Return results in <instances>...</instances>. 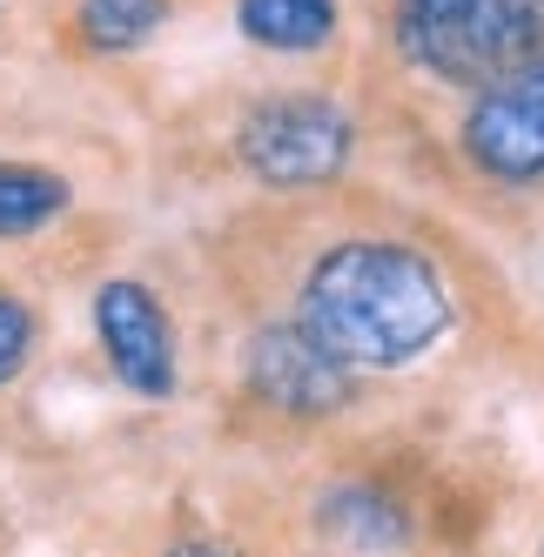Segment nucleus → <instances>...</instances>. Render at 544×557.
<instances>
[{
	"label": "nucleus",
	"instance_id": "obj_5",
	"mask_svg": "<svg viewBox=\"0 0 544 557\" xmlns=\"http://www.w3.org/2000/svg\"><path fill=\"white\" fill-rule=\"evenodd\" d=\"M243 376H249V389L262 404L283 410V417H330V410H343L349 396H357V370H349L302 315L296 323L256 330V343L243 356Z\"/></svg>",
	"mask_w": 544,
	"mask_h": 557
},
{
	"label": "nucleus",
	"instance_id": "obj_7",
	"mask_svg": "<svg viewBox=\"0 0 544 557\" xmlns=\"http://www.w3.org/2000/svg\"><path fill=\"white\" fill-rule=\"evenodd\" d=\"M236 27L269 54H317L336 34V0H236Z\"/></svg>",
	"mask_w": 544,
	"mask_h": 557
},
{
	"label": "nucleus",
	"instance_id": "obj_4",
	"mask_svg": "<svg viewBox=\"0 0 544 557\" xmlns=\"http://www.w3.org/2000/svg\"><path fill=\"white\" fill-rule=\"evenodd\" d=\"M95 336H101V356L114 383L141 404H169L175 383H182V363H175V323L169 309L154 302L148 283L135 275H114V283L95 289Z\"/></svg>",
	"mask_w": 544,
	"mask_h": 557
},
{
	"label": "nucleus",
	"instance_id": "obj_12",
	"mask_svg": "<svg viewBox=\"0 0 544 557\" xmlns=\"http://www.w3.org/2000/svg\"><path fill=\"white\" fill-rule=\"evenodd\" d=\"M169 557H243V550H228L222 537H182V544H175Z\"/></svg>",
	"mask_w": 544,
	"mask_h": 557
},
{
	"label": "nucleus",
	"instance_id": "obj_8",
	"mask_svg": "<svg viewBox=\"0 0 544 557\" xmlns=\"http://www.w3.org/2000/svg\"><path fill=\"white\" fill-rule=\"evenodd\" d=\"M323 531L336 544H357V550H391L410 537V517L397 497H383L376 484H343L323 497Z\"/></svg>",
	"mask_w": 544,
	"mask_h": 557
},
{
	"label": "nucleus",
	"instance_id": "obj_1",
	"mask_svg": "<svg viewBox=\"0 0 544 557\" xmlns=\"http://www.w3.org/2000/svg\"><path fill=\"white\" fill-rule=\"evenodd\" d=\"M302 323L349 370H404L444 343L450 289L423 249L383 243V235H357V243H336L309 262Z\"/></svg>",
	"mask_w": 544,
	"mask_h": 557
},
{
	"label": "nucleus",
	"instance_id": "obj_10",
	"mask_svg": "<svg viewBox=\"0 0 544 557\" xmlns=\"http://www.w3.org/2000/svg\"><path fill=\"white\" fill-rule=\"evenodd\" d=\"M162 21H169V0H82L74 8V27H82V41L95 54H128Z\"/></svg>",
	"mask_w": 544,
	"mask_h": 557
},
{
	"label": "nucleus",
	"instance_id": "obj_6",
	"mask_svg": "<svg viewBox=\"0 0 544 557\" xmlns=\"http://www.w3.org/2000/svg\"><path fill=\"white\" fill-rule=\"evenodd\" d=\"M463 154L491 182H544V54L478 88L463 114Z\"/></svg>",
	"mask_w": 544,
	"mask_h": 557
},
{
	"label": "nucleus",
	"instance_id": "obj_9",
	"mask_svg": "<svg viewBox=\"0 0 544 557\" xmlns=\"http://www.w3.org/2000/svg\"><path fill=\"white\" fill-rule=\"evenodd\" d=\"M61 209H67V182L54 169L0 162V243H21V235L48 228Z\"/></svg>",
	"mask_w": 544,
	"mask_h": 557
},
{
	"label": "nucleus",
	"instance_id": "obj_3",
	"mask_svg": "<svg viewBox=\"0 0 544 557\" xmlns=\"http://www.w3.org/2000/svg\"><path fill=\"white\" fill-rule=\"evenodd\" d=\"M357 122L330 95H269L243 114L236 154L262 188H330L349 169Z\"/></svg>",
	"mask_w": 544,
	"mask_h": 557
},
{
	"label": "nucleus",
	"instance_id": "obj_11",
	"mask_svg": "<svg viewBox=\"0 0 544 557\" xmlns=\"http://www.w3.org/2000/svg\"><path fill=\"white\" fill-rule=\"evenodd\" d=\"M34 356V309L0 283V383H14Z\"/></svg>",
	"mask_w": 544,
	"mask_h": 557
},
{
	"label": "nucleus",
	"instance_id": "obj_2",
	"mask_svg": "<svg viewBox=\"0 0 544 557\" xmlns=\"http://www.w3.org/2000/svg\"><path fill=\"white\" fill-rule=\"evenodd\" d=\"M397 54L450 88H491L544 54L531 0H397Z\"/></svg>",
	"mask_w": 544,
	"mask_h": 557
}]
</instances>
